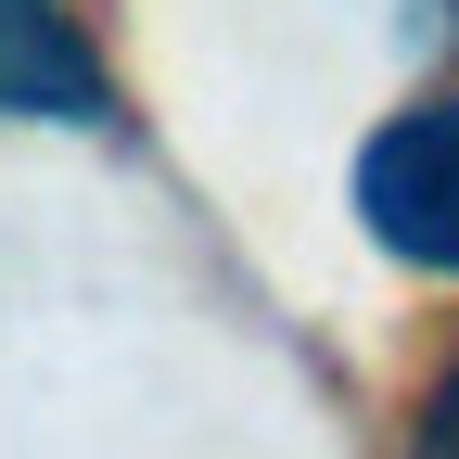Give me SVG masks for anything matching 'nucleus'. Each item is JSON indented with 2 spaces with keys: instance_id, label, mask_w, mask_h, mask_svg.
<instances>
[{
  "instance_id": "obj_4",
  "label": "nucleus",
  "mask_w": 459,
  "mask_h": 459,
  "mask_svg": "<svg viewBox=\"0 0 459 459\" xmlns=\"http://www.w3.org/2000/svg\"><path fill=\"white\" fill-rule=\"evenodd\" d=\"M409 39H446L459 51V0H409Z\"/></svg>"
},
{
  "instance_id": "obj_2",
  "label": "nucleus",
  "mask_w": 459,
  "mask_h": 459,
  "mask_svg": "<svg viewBox=\"0 0 459 459\" xmlns=\"http://www.w3.org/2000/svg\"><path fill=\"white\" fill-rule=\"evenodd\" d=\"M0 115H51V128H102V51L77 39L65 0H0Z\"/></svg>"
},
{
  "instance_id": "obj_1",
  "label": "nucleus",
  "mask_w": 459,
  "mask_h": 459,
  "mask_svg": "<svg viewBox=\"0 0 459 459\" xmlns=\"http://www.w3.org/2000/svg\"><path fill=\"white\" fill-rule=\"evenodd\" d=\"M358 230L395 268L459 281V90L383 115V128L358 141Z\"/></svg>"
},
{
  "instance_id": "obj_3",
  "label": "nucleus",
  "mask_w": 459,
  "mask_h": 459,
  "mask_svg": "<svg viewBox=\"0 0 459 459\" xmlns=\"http://www.w3.org/2000/svg\"><path fill=\"white\" fill-rule=\"evenodd\" d=\"M409 459H459V370L421 395V434H409Z\"/></svg>"
}]
</instances>
